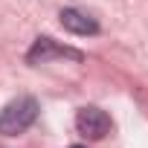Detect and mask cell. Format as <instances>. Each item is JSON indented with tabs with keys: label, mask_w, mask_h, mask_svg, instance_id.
<instances>
[{
	"label": "cell",
	"mask_w": 148,
	"mask_h": 148,
	"mask_svg": "<svg viewBox=\"0 0 148 148\" xmlns=\"http://www.w3.org/2000/svg\"><path fill=\"white\" fill-rule=\"evenodd\" d=\"M35 119H38V99H32V96H18V99H12L3 110H0V134L18 136V134H23Z\"/></svg>",
	"instance_id": "1"
},
{
	"label": "cell",
	"mask_w": 148,
	"mask_h": 148,
	"mask_svg": "<svg viewBox=\"0 0 148 148\" xmlns=\"http://www.w3.org/2000/svg\"><path fill=\"white\" fill-rule=\"evenodd\" d=\"M76 131H79L84 139L99 142V139H105V136L110 134V116H108L102 108H93V105L79 108V113H76Z\"/></svg>",
	"instance_id": "2"
},
{
	"label": "cell",
	"mask_w": 148,
	"mask_h": 148,
	"mask_svg": "<svg viewBox=\"0 0 148 148\" xmlns=\"http://www.w3.org/2000/svg\"><path fill=\"white\" fill-rule=\"evenodd\" d=\"M52 58H73V61H82L84 55L79 52V49H73V47H61L58 41H52V38H38L35 44H32V49L26 52V61L29 64H47V61H52Z\"/></svg>",
	"instance_id": "3"
},
{
	"label": "cell",
	"mask_w": 148,
	"mask_h": 148,
	"mask_svg": "<svg viewBox=\"0 0 148 148\" xmlns=\"http://www.w3.org/2000/svg\"><path fill=\"white\" fill-rule=\"evenodd\" d=\"M61 26L73 35H99V23L96 18H90L82 9H61Z\"/></svg>",
	"instance_id": "4"
},
{
	"label": "cell",
	"mask_w": 148,
	"mask_h": 148,
	"mask_svg": "<svg viewBox=\"0 0 148 148\" xmlns=\"http://www.w3.org/2000/svg\"><path fill=\"white\" fill-rule=\"evenodd\" d=\"M73 148H82V145H73Z\"/></svg>",
	"instance_id": "5"
}]
</instances>
